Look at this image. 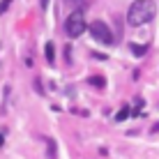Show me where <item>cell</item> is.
Instances as JSON below:
<instances>
[{"label":"cell","instance_id":"277c9868","mask_svg":"<svg viewBox=\"0 0 159 159\" xmlns=\"http://www.w3.org/2000/svg\"><path fill=\"white\" fill-rule=\"evenodd\" d=\"M53 60H56V48H53V44L48 42V44H46V62L53 65Z\"/></svg>","mask_w":159,"mask_h":159},{"label":"cell","instance_id":"6da1fadb","mask_svg":"<svg viewBox=\"0 0 159 159\" xmlns=\"http://www.w3.org/2000/svg\"><path fill=\"white\" fill-rule=\"evenodd\" d=\"M157 14L155 0H134L127 9V23L129 25H143L148 21H152Z\"/></svg>","mask_w":159,"mask_h":159},{"label":"cell","instance_id":"5b68a950","mask_svg":"<svg viewBox=\"0 0 159 159\" xmlns=\"http://www.w3.org/2000/svg\"><path fill=\"white\" fill-rule=\"evenodd\" d=\"M88 83H92L95 88H104V85H106V81H104L102 76H90V79H88Z\"/></svg>","mask_w":159,"mask_h":159},{"label":"cell","instance_id":"7a4b0ae2","mask_svg":"<svg viewBox=\"0 0 159 159\" xmlns=\"http://www.w3.org/2000/svg\"><path fill=\"white\" fill-rule=\"evenodd\" d=\"M85 14L83 9H74L72 14L67 16V21H65V32H67L69 37H81L85 32Z\"/></svg>","mask_w":159,"mask_h":159},{"label":"cell","instance_id":"ba28073f","mask_svg":"<svg viewBox=\"0 0 159 159\" xmlns=\"http://www.w3.org/2000/svg\"><path fill=\"white\" fill-rule=\"evenodd\" d=\"M9 5H12V0H2V2H0V14H5L7 12V7Z\"/></svg>","mask_w":159,"mask_h":159},{"label":"cell","instance_id":"3957f363","mask_svg":"<svg viewBox=\"0 0 159 159\" xmlns=\"http://www.w3.org/2000/svg\"><path fill=\"white\" fill-rule=\"evenodd\" d=\"M88 30H90V35L95 37L97 42L106 44V46H111V44H113V32H111V28H108L104 21H92Z\"/></svg>","mask_w":159,"mask_h":159},{"label":"cell","instance_id":"8992f818","mask_svg":"<svg viewBox=\"0 0 159 159\" xmlns=\"http://www.w3.org/2000/svg\"><path fill=\"white\" fill-rule=\"evenodd\" d=\"M127 116H129V108L125 106V108H120L118 111V116H116V122H122V120H127Z\"/></svg>","mask_w":159,"mask_h":159},{"label":"cell","instance_id":"52a82bcc","mask_svg":"<svg viewBox=\"0 0 159 159\" xmlns=\"http://www.w3.org/2000/svg\"><path fill=\"white\" fill-rule=\"evenodd\" d=\"M131 51H134V56H143L145 46H141V44H131Z\"/></svg>","mask_w":159,"mask_h":159},{"label":"cell","instance_id":"9c48e42d","mask_svg":"<svg viewBox=\"0 0 159 159\" xmlns=\"http://www.w3.org/2000/svg\"><path fill=\"white\" fill-rule=\"evenodd\" d=\"M0 145H2V134H0Z\"/></svg>","mask_w":159,"mask_h":159}]
</instances>
